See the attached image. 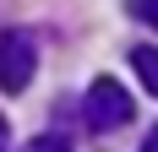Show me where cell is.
<instances>
[{
    "instance_id": "obj_6",
    "label": "cell",
    "mask_w": 158,
    "mask_h": 152,
    "mask_svg": "<svg viewBox=\"0 0 158 152\" xmlns=\"http://www.w3.org/2000/svg\"><path fill=\"white\" fill-rule=\"evenodd\" d=\"M142 152H158V125L147 130V141H142Z\"/></svg>"
},
{
    "instance_id": "obj_3",
    "label": "cell",
    "mask_w": 158,
    "mask_h": 152,
    "mask_svg": "<svg viewBox=\"0 0 158 152\" xmlns=\"http://www.w3.org/2000/svg\"><path fill=\"white\" fill-rule=\"evenodd\" d=\"M131 71L142 76V87L158 98V49L153 44H136V49H131Z\"/></svg>"
},
{
    "instance_id": "obj_4",
    "label": "cell",
    "mask_w": 158,
    "mask_h": 152,
    "mask_svg": "<svg viewBox=\"0 0 158 152\" xmlns=\"http://www.w3.org/2000/svg\"><path fill=\"white\" fill-rule=\"evenodd\" d=\"M22 152H71V141H65L60 130H49V136H33V141H27Z\"/></svg>"
},
{
    "instance_id": "obj_7",
    "label": "cell",
    "mask_w": 158,
    "mask_h": 152,
    "mask_svg": "<svg viewBox=\"0 0 158 152\" xmlns=\"http://www.w3.org/2000/svg\"><path fill=\"white\" fill-rule=\"evenodd\" d=\"M11 147V130H6V114H0V152Z\"/></svg>"
},
{
    "instance_id": "obj_5",
    "label": "cell",
    "mask_w": 158,
    "mask_h": 152,
    "mask_svg": "<svg viewBox=\"0 0 158 152\" xmlns=\"http://www.w3.org/2000/svg\"><path fill=\"white\" fill-rule=\"evenodd\" d=\"M136 16H147V22L158 27V0H136Z\"/></svg>"
},
{
    "instance_id": "obj_1",
    "label": "cell",
    "mask_w": 158,
    "mask_h": 152,
    "mask_svg": "<svg viewBox=\"0 0 158 152\" xmlns=\"http://www.w3.org/2000/svg\"><path fill=\"white\" fill-rule=\"evenodd\" d=\"M82 120H87V130H120V125L136 120V103L114 76H98L87 87V98H82Z\"/></svg>"
},
{
    "instance_id": "obj_2",
    "label": "cell",
    "mask_w": 158,
    "mask_h": 152,
    "mask_svg": "<svg viewBox=\"0 0 158 152\" xmlns=\"http://www.w3.org/2000/svg\"><path fill=\"white\" fill-rule=\"evenodd\" d=\"M38 71V49H33L27 33H6L0 38V87L6 92H22Z\"/></svg>"
}]
</instances>
